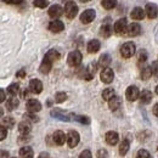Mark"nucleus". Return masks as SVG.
<instances>
[{
    "instance_id": "1",
    "label": "nucleus",
    "mask_w": 158,
    "mask_h": 158,
    "mask_svg": "<svg viewBox=\"0 0 158 158\" xmlns=\"http://www.w3.org/2000/svg\"><path fill=\"white\" fill-rule=\"evenodd\" d=\"M60 59V54L59 51H56V50H49L48 52H46V55H45V57L43 60V62H41V64H40V72L43 73V74H48L50 71H51V67H52V63L55 62V61H57Z\"/></svg>"
},
{
    "instance_id": "2",
    "label": "nucleus",
    "mask_w": 158,
    "mask_h": 158,
    "mask_svg": "<svg viewBox=\"0 0 158 158\" xmlns=\"http://www.w3.org/2000/svg\"><path fill=\"white\" fill-rule=\"evenodd\" d=\"M135 50H136L135 49V45L133 43L128 41V43H125V44L122 45V48H120V55L124 59H130L131 56H134Z\"/></svg>"
},
{
    "instance_id": "3",
    "label": "nucleus",
    "mask_w": 158,
    "mask_h": 158,
    "mask_svg": "<svg viewBox=\"0 0 158 158\" xmlns=\"http://www.w3.org/2000/svg\"><path fill=\"white\" fill-rule=\"evenodd\" d=\"M81 60H83V56L80 54V51L78 50H74L72 52H69L68 57H67V62L71 67H78L79 64L81 63Z\"/></svg>"
},
{
    "instance_id": "4",
    "label": "nucleus",
    "mask_w": 158,
    "mask_h": 158,
    "mask_svg": "<svg viewBox=\"0 0 158 158\" xmlns=\"http://www.w3.org/2000/svg\"><path fill=\"white\" fill-rule=\"evenodd\" d=\"M77 14H78V6L73 1L66 2V5H64V15H66V17L72 20V19H74L77 16Z\"/></svg>"
},
{
    "instance_id": "5",
    "label": "nucleus",
    "mask_w": 158,
    "mask_h": 158,
    "mask_svg": "<svg viewBox=\"0 0 158 158\" xmlns=\"http://www.w3.org/2000/svg\"><path fill=\"white\" fill-rule=\"evenodd\" d=\"M95 16H96L95 10L88 9V10H85V11L80 15V22H81V23H84V24H88V23H90V22H93V21H94Z\"/></svg>"
},
{
    "instance_id": "6",
    "label": "nucleus",
    "mask_w": 158,
    "mask_h": 158,
    "mask_svg": "<svg viewBox=\"0 0 158 158\" xmlns=\"http://www.w3.org/2000/svg\"><path fill=\"white\" fill-rule=\"evenodd\" d=\"M100 78H101V80H102L103 83L110 84V83L113 81L114 73H113V71H112L110 67H107V68H103V69H102V72H101V74H100Z\"/></svg>"
},
{
    "instance_id": "7",
    "label": "nucleus",
    "mask_w": 158,
    "mask_h": 158,
    "mask_svg": "<svg viewBox=\"0 0 158 158\" xmlns=\"http://www.w3.org/2000/svg\"><path fill=\"white\" fill-rule=\"evenodd\" d=\"M96 69H98L96 63H90L85 69H83V76L81 77L84 79H86V80H91V79L94 78V76H95Z\"/></svg>"
},
{
    "instance_id": "8",
    "label": "nucleus",
    "mask_w": 158,
    "mask_h": 158,
    "mask_svg": "<svg viewBox=\"0 0 158 158\" xmlns=\"http://www.w3.org/2000/svg\"><path fill=\"white\" fill-rule=\"evenodd\" d=\"M79 140H80V136H79V134L77 131L71 130V131L68 133V135H67V143H68V146H69L71 148H73V147H76V146L78 145Z\"/></svg>"
},
{
    "instance_id": "9",
    "label": "nucleus",
    "mask_w": 158,
    "mask_h": 158,
    "mask_svg": "<svg viewBox=\"0 0 158 158\" xmlns=\"http://www.w3.org/2000/svg\"><path fill=\"white\" fill-rule=\"evenodd\" d=\"M27 110H28L29 113H37V112H39L40 110H41L40 101H38V100L35 99L28 100V102H27Z\"/></svg>"
},
{
    "instance_id": "10",
    "label": "nucleus",
    "mask_w": 158,
    "mask_h": 158,
    "mask_svg": "<svg viewBox=\"0 0 158 158\" xmlns=\"http://www.w3.org/2000/svg\"><path fill=\"white\" fill-rule=\"evenodd\" d=\"M125 96L129 101H135V100H138L140 98V91H139V89L135 85H131V86H129L127 89Z\"/></svg>"
},
{
    "instance_id": "11",
    "label": "nucleus",
    "mask_w": 158,
    "mask_h": 158,
    "mask_svg": "<svg viewBox=\"0 0 158 158\" xmlns=\"http://www.w3.org/2000/svg\"><path fill=\"white\" fill-rule=\"evenodd\" d=\"M127 29H128V22L125 19H120L114 23V32L116 33L124 34V33H127Z\"/></svg>"
},
{
    "instance_id": "12",
    "label": "nucleus",
    "mask_w": 158,
    "mask_h": 158,
    "mask_svg": "<svg viewBox=\"0 0 158 158\" xmlns=\"http://www.w3.org/2000/svg\"><path fill=\"white\" fill-rule=\"evenodd\" d=\"M29 90L33 94H40L43 91V83L39 79H32L29 81Z\"/></svg>"
},
{
    "instance_id": "13",
    "label": "nucleus",
    "mask_w": 158,
    "mask_h": 158,
    "mask_svg": "<svg viewBox=\"0 0 158 158\" xmlns=\"http://www.w3.org/2000/svg\"><path fill=\"white\" fill-rule=\"evenodd\" d=\"M49 29L52 33H59V32H62L64 29V24H63V22H61L60 20H54L50 22Z\"/></svg>"
},
{
    "instance_id": "14",
    "label": "nucleus",
    "mask_w": 158,
    "mask_h": 158,
    "mask_svg": "<svg viewBox=\"0 0 158 158\" xmlns=\"http://www.w3.org/2000/svg\"><path fill=\"white\" fill-rule=\"evenodd\" d=\"M52 139H54V142H55L56 145H59V146L64 145V142L67 141V136H66V134H64L63 131H61V130L55 131V133H54V135H52Z\"/></svg>"
},
{
    "instance_id": "15",
    "label": "nucleus",
    "mask_w": 158,
    "mask_h": 158,
    "mask_svg": "<svg viewBox=\"0 0 158 158\" xmlns=\"http://www.w3.org/2000/svg\"><path fill=\"white\" fill-rule=\"evenodd\" d=\"M49 16L51 17V19H55V20H57L60 16H62V14H63V9L59 6V5H52L50 9H49Z\"/></svg>"
},
{
    "instance_id": "16",
    "label": "nucleus",
    "mask_w": 158,
    "mask_h": 158,
    "mask_svg": "<svg viewBox=\"0 0 158 158\" xmlns=\"http://www.w3.org/2000/svg\"><path fill=\"white\" fill-rule=\"evenodd\" d=\"M146 15L148 19H156L158 15V7L156 4H147L146 5Z\"/></svg>"
},
{
    "instance_id": "17",
    "label": "nucleus",
    "mask_w": 158,
    "mask_h": 158,
    "mask_svg": "<svg viewBox=\"0 0 158 158\" xmlns=\"http://www.w3.org/2000/svg\"><path fill=\"white\" fill-rule=\"evenodd\" d=\"M127 33L129 37H136L141 33V27L139 23H130L128 26V29H127Z\"/></svg>"
},
{
    "instance_id": "18",
    "label": "nucleus",
    "mask_w": 158,
    "mask_h": 158,
    "mask_svg": "<svg viewBox=\"0 0 158 158\" xmlns=\"http://www.w3.org/2000/svg\"><path fill=\"white\" fill-rule=\"evenodd\" d=\"M105 139H106V142H107L108 145H111V146L117 145L119 141V136L116 131H108V133H106Z\"/></svg>"
},
{
    "instance_id": "19",
    "label": "nucleus",
    "mask_w": 158,
    "mask_h": 158,
    "mask_svg": "<svg viewBox=\"0 0 158 158\" xmlns=\"http://www.w3.org/2000/svg\"><path fill=\"white\" fill-rule=\"evenodd\" d=\"M31 130H32V125L28 120H23L19 124V131L21 135H27L31 133Z\"/></svg>"
},
{
    "instance_id": "20",
    "label": "nucleus",
    "mask_w": 158,
    "mask_h": 158,
    "mask_svg": "<svg viewBox=\"0 0 158 158\" xmlns=\"http://www.w3.org/2000/svg\"><path fill=\"white\" fill-rule=\"evenodd\" d=\"M100 46H101V44H100V41L98 39H93L90 40L89 43H88V52H90V54H95V52H98L100 50Z\"/></svg>"
},
{
    "instance_id": "21",
    "label": "nucleus",
    "mask_w": 158,
    "mask_h": 158,
    "mask_svg": "<svg viewBox=\"0 0 158 158\" xmlns=\"http://www.w3.org/2000/svg\"><path fill=\"white\" fill-rule=\"evenodd\" d=\"M140 101L143 105H148L152 101V93L148 90H142L140 93Z\"/></svg>"
},
{
    "instance_id": "22",
    "label": "nucleus",
    "mask_w": 158,
    "mask_h": 158,
    "mask_svg": "<svg viewBox=\"0 0 158 158\" xmlns=\"http://www.w3.org/2000/svg\"><path fill=\"white\" fill-rule=\"evenodd\" d=\"M145 14H146V11H143L141 7H135V9L131 11L130 16H131V19H133V20L140 21L145 17Z\"/></svg>"
},
{
    "instance_id": "23",
    "label": "nucleus",
    "mask_w": 158,
    "mask_h": 158,
    "mask_svg": "<svg viewBox=\"0 0 158 158\" xmlns=\"http://www.w3.org/2000/svg\"><path fill=\"white\" fill-rule=\"evenodd\" d=\"M34 157V153H33V150L32 147L29 146H24L20 150V158H33Z\"/></svg>"
},
{
    "instance_id": "24",
    "label": "nucleus",
    "mask_w": 158,
    "mask_h": 158,
    "mask_svg": "<svg viewBox=\"0 0 158 158\" xmlns=\"http://www.w3.org/2000/svg\"><path fill=\"white\" fill-rule=\"evenodd\" d=\"M112 32H113L112 26L108 24V23H105V24L101 27V29H100V33H101V35H102L103 38H108V37L112 34Z\"/></svg>"
},
{
    "instance_id": "25",
    "label": "nucleus",
    "mask_w": 158,
    "mask_h": 158,
    "mask_svg": "<svg viewBox=\"0 0 158 158\" xmlns=\"http://www.w3.org/2000/svg\"><path fill=\"white\" fill-rule=\"evenodd\" d=\"M120 105H122V100H120V98H118V96H114L113 99H111L108 101V107H110V110H112V111L118 110L119 107H120Z\"/></svg>"
},
{
    "instance_id": "26",
    "label": "nucleus",
    "mask_w": 158,
    "mask_h": 158,
    "mask_svg": "<svg viewBox=\"0 0 158 158\" xmlns=\"http://www.w3.org/2000/svg\"><path fill=\"white\" fill-rule=\"evenodd\" d=\"M111 56L108 55V54H103L99 60V66L100 67H102V68H107L108 66H110V63H111Z\"/></svg>"
},
{
    "instance_id": "27",
    "label": "nucleus",
    "mask_w": 158,
    "mask_h": 158,
    "mask_svg": "<svg viewBox=\"0 0 158 158\" xmlns=\"http://www.w3.org/2000/svg\"><path fill=\"white\" fill-rule=\"evenodd\" d=\"M129 147H130L129 141H128L127 139L123 140V141L120 142V145H119V155H120V156H125V155L128 153V151H129Z\"/></svg>"
},
{
    "instance_id": "28",
    "label": "nucleus",
    "mask_w": 158,
    "mask_h": 158,
    "mask_svg": "<svg viewBox=\"0 0 158 158\" xmlns=\"http://www.w3.org/2000/svg\"><path fill=\"white\" fill-rule=\"evenodd\" d=\"M114 96H116V93H114V90L112 88H107V89H105L102 91V99L105 100V101H110L111 99H113Z\"/></svg>"
},
{
    "instance_id": "29",
    "label": "nucleus",
    "mask_w": 158,
    "mask_h": 158,
    "mask_svg": "<svg viewBox=\"0 0 158 158\" xmlns=\"http://www.w3.org/2000/svg\"><path fill=\"white\" fill-rule=\"evenodd\" d=\"M17 106H19V100L16 99L15 96L10 98V99L6 101V108H7L9 111H12V110H15Z\"/></svg>"
},
{
    "instance_id": "30",
    "label": "nucleus",
    "mask_w": 158,
    "mask_h": 158,
    "mask_svg": "<svg viewBox=\"0 0 158 158\" xmlns=\"http://www.w3.org/2000/svg\"><path fill=\"white\" fill-rule=\"evenodd\" d=\"M101 5H102V7L106 9V10H112L113 7H116L117 0H102V1H101Z\"/></svg>"
},
{
    "instance_id": "31",
    "label": "nucleus",
    "mask_w": 158,
    "mask_h": 158,
    "mask_svg": "<svg viewBox=\"0 0 158 158\" xmlns=\"http://www.w3.org/2000/svg\"><path fill=\"white\" fill-rule=\"evenodd\" d=\"M19 91H20V85H19L17 83H14V84H11V85L7 88V93H9L10 95H12V96L17 95Z\"/></svg>"
},
{
    "instance_id": "32",
    "label": "nucleus",
    "mask_w": 158,
    "mask_h": 158,
    "mask_svg": "<svg viewBox=\"0 0 158 158\" xmlns=\"http://www.w3.org/2000/svg\"><path fill=\"white\" fill-rule=\"evenodd\" d=\"M1 125H4V127H7V128H12L14 125H15V119L12 118V117H5V118H2L1 120Z\"/></svg>"
},
{
    "instance_id": "33",
    "label": "nucleus",
    "mask_w": 158,
    "mask_h": 158,
    "mask_svg": "<svg viewBox=\"0 0 158 158\" xmlns=\"http://www.w3.org/2000/svg\"><path fill=\"white\" fill-rule=\"evenodd\" d=\"M151 76H152V69H151V67H145V68L141 71V79L147 80Z\"/></svg>"
},
{
    "instance_id": "34",
    "label": "nucleus",
    "mask_w": 158,
    "mask_h": 158,
    "mask_svg": "<svg viewBox=\"0 0 158 158\" xmlns=\"http://www.w3.org/2000/svg\"><path fill=\"white\" fill-rule=\"evenodd\" d=\"M73 120H77L81 124H89L90 123V119L88 117H84V116H77V114H73Z\"/></svg>"
},
{
    "instance_id": "35",
    "label": "nucleus",
    "mask_w": 158,
    "mask_h": 158,
    "mask_svg": "<svg viewBox=\"0 0 158 158\" xmlns=\"http://www.w3.org/2000/svg\"><path fill=\"white\" fill-rule=\"evenodd\" d=\"M55 100H56V102H57V103L64 102V101L67 100V94H66V93L60 91V93H57V94L55 95Z\"/></svg>"
},
{
    "instance_id": "36",
    "label": "nucleus",
    "mask_w": 158,
    "mask_h": 158,
    "mask_svg": "<svg viewBox=\"0 0 158 158\" xmlns=\"http://www.w3.org/2000/svg\"><path fill=\"white\" fill-rule=\"evenodd\" d=\"M48 0H34V2H33V5L35 6V7H39V9H44V7H46L48 6Z\"/></svg>"
},
{
    "instance_id": "37",
    "label": "nucleus",
    "mask_w": 158,
    "mask_h": 158,
    "mask_svg": "<svg viewBox=\"0 0 158 158\" xmlns=\"http://www.w3.org/2000/svg\"><path fill=\"white\" fill-rule=\"evenodd\" d=\"M136 158H152V156L147 150H140L138 152Z\"/></svg>"
},
{
    "instance_id": "38",
    "label": "nucleus",
    "mask_w": 158,
    "mask_h": 158,
    "mask_svg": "<svg viewBox=\"0 0 158 158\" xmlns=\"http://www.w3.org/2000/svg\"><path fill=\"white\" fill-rule=\"evenodd\" d=\"M150 67H151V69H152V74L158 77V61L152 62V64H151Z\"/></svg>"
},
{
    "instance_id": "39",
    "label": "nucleus",
    "mask_w": 158,
    "mask_h": 158,
    "mask_svg": "<svg viewBox=\"0 0 158 158\" xmlns=\"http://www.w3.org/2000/svg\"><path fill=\"white\" fill-rule=\"evenodd\" d=\"M147 60V54L145 50H141L139 54V62H145Z\"/></svg>"
},
{
    "instance_id": "40",
    "label": "nucleus",
    "mask_w": 158,
    "mask_h": 158,
    "mask_svg": "<svg viewBox=\"0 0 158 158\" xmlns=\"http://www.w3.org/2000/svg\"><path fill=\"white\" fill-rule=\"evenodd\" d=\"M79 158H93V155L89 150H84L80 155H79Z\"/></svg>"
},
{
    "instance_id": "41",
    "label": "nucleus",
    "mask_w": 158,
    "mask_h": 158,
    "mask_svg": "<svg viewBox=\"0 0 158 158\" xmlns=\"http://www.w3.org/2000/svg\"><path fill=\"white\" fill-rule=\"evenodd\" d=\"M108 157V153H107V150L102 148L98 151V158H107Z\"/></svg>"
},
{
    "instance_id": "42",
    "label": "nucleus",
    "mask_w": 158,
    "mask_h": 158,
    "mask_svg": "<svg viewBox=\"0 0 158 158\" xmlns=\"http://www.w3.org/2000/svg\"><path fill=\"white\" fill-rule=\"evenodd\" d=\"M0 133H1V135H0V140H4V139L6 138V135H7V130H6V127L1 125V127H0Z\"/></svg>"
},
{
    "instance_id": "43",
    "label": "nucleus",
    "mask_w": 158,
    "mask_h": 158,
    "mask_svg": "<svg viewBox=\"0 0 158 158\" xmlns=\"http://www.w3.org/2000/svg\"><path fill=\"white\" fill-rule=\"evenodd\" d=\"M2 1L6 4H11V5H17V4L22 2V0H2Z\"/></svg>"
},
{
    "instance_id": "44",
    "label": "nucleus",
    "mask_w": 158,
    "mask_h": 158,
    "mask_svg": "<svg viewBox=\"0 0 158 158\" xmlns=\"http://www.w3.org/2000/svg\"><path fill=\"white\" fill-rule=\"evenodd\" d=\"M5 101V90L1 89L0 90V102H4Z\"/></svg>"
},
{
    "instance_id": "45",
    "label": "nucleus",
    "mask_w": 158,
    "mask_h": 158,
    "mask_svg": "<svg viewBox=\"0 0 158 158\" xmlns=\"http://www.w3.org/2000/svg\"><path fill=\"white\" fill-rule=\"evenodd\" d=\"M16 76H17L19 78H23V77L26 76V71H24V69H21V71L17 72V74H16Z\"/></svg>"
},
{
    "instance_id": "46",
    "label": "nucleus",
    "mask_w": 158,
    "mask_h": 158,
    "mask_svg": "<svg viewBox=\"0 0 158 158\" xmlns=\"http://www.w3.org/2000/svg\"><path fill=\"white\" fill-rule=\"evenodd\" d=\"M38 158H50V155L48 152H41Z\"/></svg>"
},
{
    "instance_id": "47",
    "label": "nucleus",
    "mask_w": 158,
    "mask_h": 158,
    "mask_svg": "<svg viewBox=\"0 0 158 158\" xmlns=\"http://www.w3.org/2000/svg\"><path fill=\"white\" fill-rule=\"evenodd\" d=\"M153 114L158 117V103H156L155 106H153Z\"/></svg>"
},
{
    "instance_id": "48",
    "label": "nucleus",
    "mask_w": 158,
    "mask_h": 158,
    "mask_svg": "<svg viewBox=\"0 0 158 158\" xmlns=\"http://www.w3.org/2000/svg\"><path fill=\"white\" fill-rule=\"evenodd\" d=\"M1 156H2V158H7L9 157V153L5 152V151H1Z\"/></svg>"
},
{
    "instance_id": "49",
    "label": "nucleus",
    "mask_w": 158,
    "mask_h": 158,
    "mask_svg": "<svg viewBox=\"0 0 158 158\" xmlns=\"http://www.w3.org/2000/svg\"><path fill=\"white\" fill-rule=\"evenodd\" d=\"M79 1H80V2H88L89 0H79Z\"/></svg>"
},
{
    "instance_id": "50",
    "label": "nucleus",
    "mask_w": 158,
    "mask_h": 158,
    "mask_svg": "<svg viewBox=\"0 0 158 158\" xmlns=\"http://www.w3.org/2000/svg\"><path fill=\"white\" fill-rule=\"evenodd\" d=\"M156 94H157V95H158V85H157V86H156Z\"/></svg>"
}]
</instances>
